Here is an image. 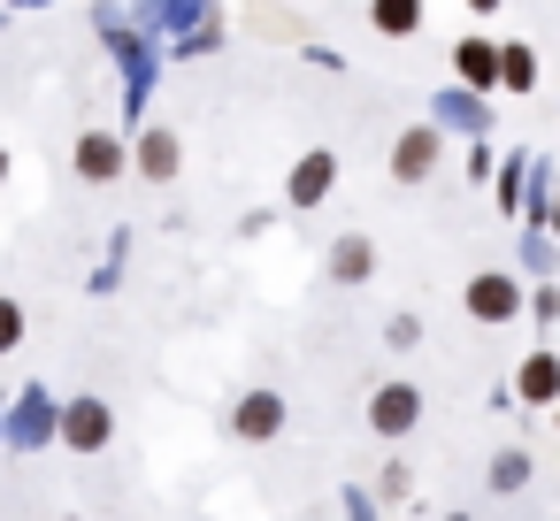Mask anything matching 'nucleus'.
Instances as JSON below:
<instances>
[{
    "instance_id": "15",
    "label": "nucleus",
    "mask_w": 560,
    "mask_h": 521,
    "mask_svg": "<svg viewBox=\"0 0 560 521\" xmlns=\"http://www.w3.org/2000/svg\"><path fill=\"white\" fill-rule=\"evenodd\" d=\"M506 85H529V47H506Z\"/></svg>"
},
{
    "instance_id": "6",
    "label": "nucleus",
    "mask_w": 560,
    "mask_h": 521,
    "mask_svg": "<svg viewBox=\"0 0 560 521\" xmlns=\"http://www.w3.org/2000/svg\"><path fill=\"white\" fill-rule=\"evenodd\" d=\"M438 154H445V146H438V131H422V123H415V131H399V139H392V177H399V185H422V177L438 169Z\"/></svg>"
},
{
    "instance_id": "17",
    "label": "nucleus",
    "mask_w": 560,
    "mask_h": 521,
    "mask_svg": "<svg viewBox=\"0 0 560 521\" xmlns=\"http://www.w3.org/2000/svg\"><path fill=\"white\" fill-rule=\"evenodd\" d=\"M445 521H468V513H445Z\"/></svg>"
},
{
    "instance_id": "16",
    "label": "nucleus",
    "mask_w": 560,
    "mask_h": 521,
    "mask_svg": "<svg viewBox=\"0 0 560 521\" xmlns=\"http://www.w3.org/2000/svg\"><path fill=\"white\" fill-rule=\"evenodd\" d=\"M0 185H9V146H0Z\"/></svg>"
},
{
    "instance_id": "4",
    "label": "nucleus",
    "mask_w": 560,
    "mask_h": 521,
    "mask_svg": "<svg viewBox=\"0 0 560 521\" xmlns=\"http://www.w3.org/2000/svg\"><path fill=\"white\" fill-rule=\"evenodd\" d=\"M369 429H376V437H407V429H422V391H415V383H376V399H369Z\"/></svg>"
},
{
    "instance_id": "7",
    "label": "nucleus",
    "mask_w": 560,
    "mask_h": 521,
    "mask_svg": "<svg viewBox=\"0 0 560 521\" xmlns=\"http://www.w3.org/2000/svg\"><path fill=\"white\" fill-rule=\"evenodd\" d=\"M131 169H139L147 185H170V177L185 169V146H177V131H162V123H154V131L131 146Z\"/></svg>"
},
{
    "instance_id": "9",
    "label": "nucleus",
    "mask_w": 560,
    "mask_h": 521,
    "mask_svg": "<svg viewBox=\"0 0 560 521\" xmlns=\"http://www.w3.org/2000/svg\"><path fill=\"white\" fill-rule=\"evenodd\" d=\"M514 399H529V406H560V353H529V360L514 368Z\"/></svg>"
},
{
    "instance_id": "3",
    "label": "nucleus",
    "mask_w": 560,
    "mask_h": 521,
    "mask_svg": "<svg viewBox=\"0 0 560 521\" xmlns=\"http://www.w3.org/2000/svg\"><path fill=\"white\" fill-rule=\"evenodd\" d=\"M460 307H468L476 322H506V315H522L529 299L514 292V276H499V269H476V276H468V292H460Z\"/></svg>"
},
{
    "instance_id": "1",
    "label": "nucleus",
    "mask_w": 560,
    "mask_h": 521,
    "mask_svg": "<svg viewBox=\"0 0 560 521\" xmlns=\"http://www.w3.org/2000/svg\"><path fill=\"white\" fill-rule=\"evenodd\" d=\"M284 414H292L284 391H238V399H231V437H238V445H269V437L284 429Z\"/></svg>"
},
{
    "instance_id": "2",
    "label": "nucleus",
    "mask_w": 560,
    "mask_h": 521,
    "mask_svg": "<svg viewBox=\"0 0 560 521\" xmlns=\"http://www.w3.org/2000/svg\"><path fill=\"white\" fill-rule=\"evenodd\" d=\"M62 445H70V452H108V445H116V414H108V399H93V391L70 399V406H62Z\"/></svg>"
},
{
    "instance_id": "14",
    "label": "nucleus",
    "mask_w": 560,
    "mask_h": 521,
    "mask_svg": "<svg viewBox=\"0 0 560 521\" xmlns=\"http://www.w3.org/2000/svg\"><path fill=\"white\" fill-rule=\"evenodd\" d=\"M16 338H24V307L0 299V353H16Z\"/></svg>"
},
{
    "instance_id": "10",
    "label": "nucleus",
    "mask_w": 560,
    "mask_h": 521,
    "mask_svg": "<svg viewBox=\"0 0 560 521\" xmlns=\"http://www.w3.org/2000/svg\"><path fill=\"white\" fill-rule=\"evenodd\" d=\"M376 276V246L361 238V230H346L338 246H330V284H369Z\"/></svg>"
},
{
    "instance_id": "12",
    "label": "nucleus",
    "mask_w": 560,
    "mask_h": 521,
    "mask_svg": "<svg viewBox=\"0 0 560 521\" xmlns=\"http://www.w3.org/2000/svg\"><path fill=\"white\" fill-rule=\"evenodd\" d=\"M415 24H422V0H376V32L399 39V32H415Z\"/></svg>"
},
{
    "instance_id": "18",
    "label": "nucleus",
    "mask_w": 560,
    "mask_h": 521,
    "mask_svg": "<svg viewBox=\"0 0 560 521\" xmlns=\"http://www.w3.org/2000/svg\"><path fill=\"white\" fill-rule=\"evenodd\" d=\"M552 422H560V414H552Z\"/></svg>"
},
{
    "instance_id": "13",
    "label": "nucleus",
    "mask_w": 560,
    "mask_h": 521,
    "mask_svg": "<svg viewBox=\"0 0 560 521\" xmlns=\"http://www.w3.org/2000/svg\"><path fill=\"white\" fill-rule=\"evenodd\" d=\"M522 483H529V460L522 452H499L491 460V490H522Z\"/></svg>"
},
{
    "instance_id": "8",
    "label": "nucleus",
    "mask_w": 560,
    "mask_h": 521,
    "mask_svg": "<svg viewBox=\"0 0 560 521\" xmlns=\"http://www.w3.org/2000/svg\"><path fill=\"white\" fill-rule=\"evenodd\" d=\"M330 185H338V162H330V154H300V162H292V177H284L292 208H323V200H330Z\"/></svg>"
},
{
    "instance_id": "5",
    "label": "nucleus",
    "mask_w": 560,
    "mask_h": 521,
    "mask_svg": "<svg viewBox=\"0 0 560 521\" xmlns=\"http://www.w3.org/2000/svg\"><path fill=\"white\" fill-rule=\"evenodd\" d=\"M124 169H131V154H124L116 131H85V139H78V177H85V185H116Z\"/></svg>"
},
{
    "instance_id": "11",
    "label": "nucleus",
    "mask_w": 560,
    "mask_h": 521,
    "mask_svg": "<svg viewBox=\"0 0 560 521\" xmlns=\"http://www.w3.org/2000/svg\"><path fill=\"white\" fill-rule=\"evenodd\" d=\"M499 55H506V47H483V39H460V47H453V70H460L468 85H499V78H506V62H499Z\"/></svg>"
}]
</instances>
